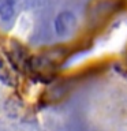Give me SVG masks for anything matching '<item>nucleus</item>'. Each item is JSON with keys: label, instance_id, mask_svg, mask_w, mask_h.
Listing matches in <instances>:
<instances>
[{"label": "nucleus", "instance_id": "1", "mask_svg": "<svg viewBox=\"0 0 127 131\" xmlns=\"http://www.w3.org/2000/svg\"><path fill=\"white\" fill-rule=\"evenodd\" d=\"M74 22L72 20V16L70 14H63L59 16V19H57L56 22V29L57 31L61 33V34H64L66 31H68L70 29H71V23Z\"/></svg>", "mask_w": 127, "mask_h": 131}]
</instances>
